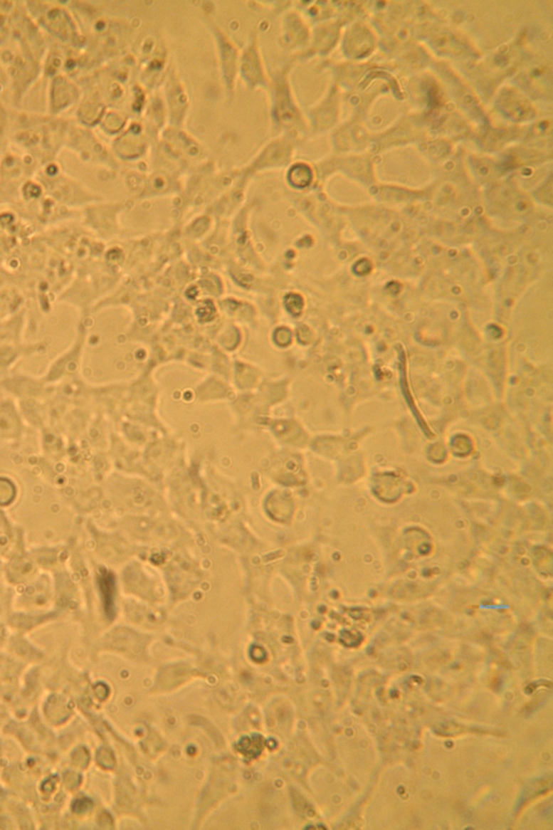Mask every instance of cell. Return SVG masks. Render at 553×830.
I'll use <instances>...</instances> for the list:
<instances>
[{
	"label": "cell",
	"mask_w": 553,
	"mask_h": 830,
	"mask_svg": "<svg viewBox=\"0 0 553 830\" xmlns=\"http://www.w3.org/2000/svg\"><path fill=\"white\" fill-rule=\"evenodd\" d=\"M83 343H85V328L79 327L78 335L73 342L72 345L58 354V357L50 364L45 377H43L46 383H52L58 379L66 377H73L74 373L79 370L80 366L81 354H83Z\"/></svg>",
	"instance_id": "obj_1"
},
{
	"label": "cell",
	"mask_w": 553,
	"mask_h": 830,
	"mask_svg": "<svg viewBox=\"0 0 553 830\" xmlns=\"http://www.w3.org/2000/svg\"><path fill=\"white\" fill-rule=\"evenodd\" d=\"M101 589L103 592L104 599H105V606L107 613H110V608L112 606V596H114V581H112L110 575H104L101 579Z\"/></svg>",
	"instance_id": "obj_3"
},
{
	"label": "cell",
	"mask_w": 553,
	"mask_h": 830,
	"mask_svg": "<svg viewBox=\"0 0 553 830\" xmlns=\"http://www.w3.org/2000/svg\"><path fill=\"white\" fill-rule=\"evenodd\" d=\"M16 496V488L7 479H0V505L12 502Z\"/></svg>",
	"instance_id": "obj_4"
},
{
	"label": "cell",
	"mask_w": 553,
	"mask_h": 830,
	"mask_svg": "<svg viewBox=\"0 0 553 830\" xmlns=\"http://www.w3.org/2000/svg\"><path fill=\"white\" fill-rule=\"evenodd\" d=\"M20 429L18 414L10 402L0 404V436H14Z\"/></svg>",
	"instance_id": "obj_2"
}]
</instances>
